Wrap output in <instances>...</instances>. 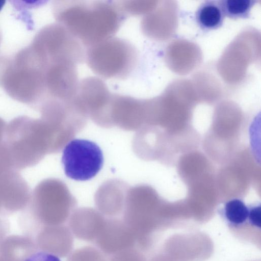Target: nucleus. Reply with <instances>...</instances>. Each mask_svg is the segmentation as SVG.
I'll return each instance as SVG.
<instances>
[{
	"mask_svg": "<svg viewBox=\"0 0 261 261\" xmlns=\"http://www.w3.org/2000/svg\"><path fill=\"white\" fill-rule=\"evenodd\" d=\"M6 3V1L5 0H0V11L3 9Z\"/></svg>",
	"mask_w": 261,
	"mask_h": 261,
	"instance_id": "22",
	"label": "nucleus"
},
{
	"mask_svg": "<svg viewBox=\"0 0 261 261\" xmlns=\"http://www.w3.org/2000/svg\"><path fill=\"white\" fill-rule=\"evenodd\" d=\"M220 214L227 224L238 227L248 222L249 206L240 199H231L224 204Z\"/></svg>",
	"mask_w": 261,
	"mask_h": 261,
	"instance_id": "14",
	"label": "nucleus"
},
{
	"mask_svg": "<svg viewBox=\"0 0 261 261\" xmlns=\"http://www.w3.org/2000/svg\"><path fill=\"white\" fill-rule=\"evenodd\" d=\"M62 163L65 175L77 181H86L95 176L102 167L103 156L95 143L75 139L64 147Z\"/></svg>",
	"mask_w": 261,
	"mask_h": 261,
	"instance_id": "6",
	"label": "nucleus"
},
{
	"mask_svg": "<svg viewBox=\"0 0 261 261\" xmlns=\"http://www.w3.org/2000/svg\"><path fill=\"white\" fill-rule=\"evenodd\" d=\"M135 47L124 39L112 37L87 48L85 61L90 69L103 79L128 76L137 64Z\"/></svg>",
	"mask_w": 261,
	"mask_h": 261,
	"instance_id": "5",
	"label": "nucleus"
},
{
	"mask_svg": "<svg viewBox=\"0 0 261 261\" xmlns=\"http://www.w3.org/2000/svg\"><path fill=\"white\" fill-rule=\"evenodd\" d=\"M30 47L40 67L58 63L76 66L85 60L83 45L68 30L57 22L43 28Z\"/></svg>",
	"mask_w": 261,
	"mask_h": 261,
	"instance_id": "4",
	"label": "nucleus"
},
{
	"mask_svg": "<svg viewBox=\"0 0 261 261\" xmlns=\"http://www.w3.org/2000/svg\"><path fill=\"white\" fill-rule=\"evenodd\" d=\"M11 170L14 169L12 166L3 142L0 146V176Z\"/></svg>",
	"mask_w": 261,
	"mask_h": 261,
	"instance_id": "20",
	"label": "nucleus"
},
{
	"mask_svg": "<svg viewBox=\"0 0 261 261\" xmlns=\"http://www.w3.org/2000/svg\"><path fill=\"white\" fill-rule=\"evenodd\" d=\"M112 96L102 79L88 76L80 81L74 100L88 118L99 126L108 127Z\"/></svg>",
	"mask_w": 261,
	"mask_h": 261,
	"instance_id": "7",
	"label": "nucleus"
},
{
	"mask_svg": "<svg viewBox=\"0 0 261 261\" xmlns=\"http://www.w3.org/2000/svg\"><path fill=\"white\" fill-rule=\"evenodd\" d=\"M224 14L218 1H206L198 8L196 13L197 23L206 30L219 28L223 23Z\"/></svg>",
	"mask_w": 261,
	"mask_h": 261,
	"instance_id": "13",
	"label": "nucleus"
},
{
	"mask_svg": "<svg viewBox=\"0 0 261 261\" xmlns=\"http://www.w3.org/2000/svg\"><path fill=\"white\" fill-rule=\"evenodd\" d=\"M24 261H61L58 256L46 251H39L33 253Z\"/></svg>",
	"mask_w": 261,
	"mask_h": 261,
	"instance_id": "19",
	"label": "nucleus"
},
{
	"mask_svg": "<svg viewBox=\"0 0 261 261\" xmlns=\"http://www.w3.org/2000/svg\"><path fill=\"white\" fill-rule=\"evenodd\" d=\"M4 144L18 171L37 165L47 154L59 152L51 127L41 118L26 116L15 117L7 125Z\"/></svg>",
	"mask_w": 261,
	"mask_h": 261,
	"instance_id": "2",
	"label": "nucleus"
},
{
	"mask_svg": "<svg viewBox=\"0 0 261 261\" xmlns=\"http://www.w3.org/2000/svg\"><path fill=\"white\" fill-rule=\"evenodd\" d=\"M147 101L135 97L113 94L109 113V127L118 126L135 130L139 126L146 107Z\"/></svg>",
	"mask_w": 261,
	"mask_h": 261,
	"instance_id": "10",
	"label": "nucleus"
},
{
	"mask_svg": "<svg viewBox=\"0 0 261 261\" xmlns=\"http://www.w3.org/2000/svg\"><path fill=\"white\" fill-rule=\"evenodd\" d=\"M44 76L47 97L65 100L74 99L80 83L75 65H51L44 69Z\"/></svg>",
	"mask_w": 261,
	"mask_h": 261,
	"instance_id": "8",
	"label": "nucleus"
},
{
	"mask_svg": "<svg viewBox=\"0 0 261 261\" xmlns=\"http://www.w3.org/2000/svg\"><path fill=\"white\" fill-rule=\"evenodd\" d=\"M261 207L260 204L249 206L248 222L256 227H260Z\"/></svg>",
	"mask_w": 261,
	"mask_h": 261,
	"instance_id": "18",
	"label": "nucleus"
},
{
	"mask_svg": "<svg viewBox=\"0 0 261 261\" xmlns=\"http://www.w3.org/2000/svg\"><path fill=\"white\" fill-rule=\"evenodd\" d=\"M117 5L122 13L138 16L148 13L153 4L148 1L132 0L120 2Z\"/></svg>",
	"mask_w": 261,
	"mask_h": 261,
	"instance_id": "16",
	"label": "nucleus"
},
{
	"mask_svg": "<svg viewBox=\"0 0 261 261\" xmlns=\"http://www.w3.org/2000/svg\"><path fill=\"white\" fill-rule=\"evenodd\" d=\"M104 216L95 210L82 208L75 210L69 218L71 231L79 239L95 241L106 221Z\"/></svg>",
	"mask_w": 261,
	"mask_h": 261,
	"instance_id": "12",
	"label": "nucleus"
},
{
	"mask_svg": "<svg viewBox=\"0 0 261 261\" xmlns=\"http://www.w3.org/2000/svg\"><path fill=\"white\" fill-rule=\"evenodd\" d=\"M76 201L66 185L55 178L44 179L31 193L25 215L45 225H62L75 210Z\"/></svg>",
	"mask_w": 261,
	"mask_h": 261,
	"instance_id": "3",
	"label": "nucleus"
},
{
	"mask_svg": "<svg viewBox=\"0 0 261 261\" xmlns=\"http://www.w3.org/2000/svg\"><path fill=\"white\" fill-rule=\"evenodd\" d=\"M103 253L114 255L120 251L135 248V238L121 219L109 218L95 240Z\"/></svg>",
	"mask_w": 261,
	"mask_h": 261,
	"instance_id": "11",
	"label": "nucleus"
},
{
	"mask_svg": "<svg viewBox=\"0 0 261 261\" xmlns=\"http://www.w3.org/2000/svg\"><path fill=\"white\" fill-rule=\"evenodd\" d=\"M7 124L0 117V146L3 144Z\"/></svg>",
	"mask_w": 261,
	"mask_h": 261,
	"instance_id": "21",
	"label": "nucleus"
},
{
	"mask_svg": "<svg viewBox=\"0 0 261 261\" xmlns=\"http://www.w3.org/2000/svg\"><path fill=\"white\" fill-rule=\"evenodd\" d=\"M54 14L64 26L88 47L113 37L123 21L118 6L103 1H57Z\"/></svg>",
	"mask_w": 261,
	"mask_h": 261,
	"instance_id": "1",
	"label": "nucleus"
},
{
	"mask_svg": "<svg viewBox=\"0 0 261 261\" xmlns=\"http://www.w3.org/2000/svg\"><path fill=\"white\" fill-rule=\"evenodd\" d=\"M224 16L230 18H244L249 16L255 1L253 0L219 1Z\"/></svg>",
	"mask_w": 261,
	"mask_h": 261,
	"instance_id": "15",
	"label": "nucleus"
},
{
	"mask_svg": "<svg viewBox=\"0 0 261 261\" xmlns=\"http://www.w3.org/2000/svg\"><path fill=\"white\" fill-rule=\"evenodd\" d=\"M31 191L18 171L11 170L0 176V215L24 209L30 200Z\"/></svg>",
	"mask_w": 261,
	"mask_h": 261,
	"instance_id": "9",
	"label": "nucleus"
},
{
	"mask_svg": "<svg viewBox=\"0 0 261 261\" xmlns=\"http://www.w3.org/2000/svg\"><path fill=\"white\" fill-rule=\"evenodd\" d=\"M102 253L93 247H83L73 252L67 261H106Z\"/></svg>",
	"mask_w": 261,
	"mask_h": 261,
	"instance_id": "17",
	"label": "nucleus"
}]
</instances>
